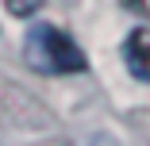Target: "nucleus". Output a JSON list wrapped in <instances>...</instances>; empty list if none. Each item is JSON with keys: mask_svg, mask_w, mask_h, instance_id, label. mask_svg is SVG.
<instances>
[{"mask_svg": "<svg viewBox=\"0 0 150 146\" xmlns=\"http://www.w3.org/2000/svg\"><path fill=\"white\" fill-rule=\"evenodd\" d=\"M23 58L27 66L50 73V77H66V73H85V50L54 23H31L23 35Z\"/></svg>", "mask_w": 150, "mask_h": 146, "instance_id": "obj_1", "label": "nucleus"}, {"mask_svg": "<svg viewBox=\"0 0 150 146\" xmlns=\"http://www.w3.org/2000/svg\"><path fill=\"white\" fill-rule=\"evenodd\" d=\"M123 62L135 81L150 85V27H135L123 39Z\"/></svg>", "mask_w": 150, "mask_h": 146, "instance_id": "obj_2", "label": "nucleus"}, {"mask_svg": "<svg viewBox=\"0 0 150 146\" xmlns=\"http://www.w3.org/2000/svg\"><path fill=\"white\" fill-rule=\"evenodd\" d=\"M46 4V0H4V8L12 12V16H19V19H27V16H35L39 8Z\"/></svg>", "mask_w": 150, "mask_h": 146, "instance_id": "obj_3", "label": "nucleus"}]
</instances>
